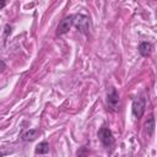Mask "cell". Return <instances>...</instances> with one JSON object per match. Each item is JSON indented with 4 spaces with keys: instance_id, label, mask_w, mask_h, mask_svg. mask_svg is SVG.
<instances>
[{
    "instance_id": "4",
    "label": "cell",
    "mask_w": 157,
    "mask_h": 157,
    "mask_svg": "<svg viewBox=\"0 0 157 157\" xmlns=\"http://www.w3.org/2000/svg\"><path fill=\"white\" fill-rule=\"evenodd\" d=\"M72 18H74V16H66L59 22V25L56 27V34L58 36H61V34H65L69 32V29L72 26Z\"/></svg>"
},
{
    "instance_id": "11",
    "label": "cell",
    "mask_w": 157,
    "mask_h": 157,
    "mask_svg": "<svg viewBox=\"0 0 157 157\" xmlns=\"http://www.w3.org/2000/svg\"><path fill=\"white\" fill-rule=\"evenodd\" d=\"M5 29H6V31H5V36H7L9 32H11V27H10L9 25H6V26H5Z\"/></svg>"
},
{
    "instance_id": "6",
    "label": "cell",
    "mask_w": 157,
    "mask_h": 157,
    "mask_svg": "<svg viewBox=\"0 0 157 157\" xmlns=\"http://www.w3.org/2000/svg\"><path fill=\"white\" fill-rule=\"evenodd\" d=\"M151 52H152V44H151V43H148V42H142V43L139 45V53H140L141 56L146 58V56H148V55L151 54Z\"/></svg>"
},
{
    "instance_id": "2",
    "label": "cell",
    "mask_w": 157,
    "mask_h": 157,
    "mask_svg": "<svg viewBox=\"0 0 157 157\" xmlns=\"http://www.w3.org/2000/svg\"><path fill=\"white\" fill-rule=\"evenodd\" d=\"M98 137H99V140H101V142L103 144V146L104 147H112L113 145H114V136H113V134H112V131H110V129L109 128H107V126H103V128H101L99 129V131H98Z\"/></svg>"
},
{
    "instance_id": "5",
    "label": "cell",
    "mask_w": 157,
    "mask_h": 157,
    "mask_svg": "<svg viewBox=\"0 0 157 157\" xmlns=\"http://www.w3.org/2000/svg\"><path fill=\"white\" fill-rule=\"evenodd\" d=\"M107 103H108V107L110 109H113V110L119 109L120 101H119V96H118V92L115 88H112L110 92L107 94Z\"/></svg>"
},
{
    "instance_id": "8",
    "label": "cell",
    "mask_w": 157,
    "mask_h": 157,
    "mask_svg": "<svg viewBox=\"0 0 157 157\" xmlns=\"http://www.w3.org/2000/svg\"><path fill=\"white\" fill-rule=\"evenodd\" d=\"M37 134H38V130L31 129V130H28L27 132H25V134L22 135V139H23L25 141H33V140L37 137Z\"/></svg>"
},
{
    "instance_id": "10",
    "label": "cell",
    "mask_w": 157,
    "mask_h": 157,
    "mask_svg": "<svg viewBox=\"0 0 157 157\" xmlns=\"http://www.w3.org/2000/svg\"><path fill=\"white\" fill-rule=\"evenodd\" d=\"M5 67H6L5 61H4V60H0V72H1V71H4V70H5Z\"/></svg>"
},
{
    "instance_id": "9",
    "label": "cell",
    "mask_w": 157,
    "mask_h": 157,
    "mask_svg": "<svg viewBox=\"0 0 157 157\" xmlns=\"http://www.w3.org/2000/svg\"><path fill=\"white\" fill-rule=\"evenodd\" d=\"M146 128H147L148 134L151 135V134L153 132V129H155V119H153V115H151V117L148 118V120H147V123H146Z\"/></svg>"
},
{
    "instance_id": "7",
    "label": "cell",
    "mask_w": 157,
    "mask_h": 157,
    "mask_svg": "<svg viewBox=\"0 0 157 157\" xmlns=\"http://www.w3.org/2000/svg\"><path fill=\"white\" fill-rule=\"evenodd\" d=\"M49 152V144L47 141H42L36 146V153L39 155H45Z\"/></svg>"
},
{
    "instance_id": "1",
    "label": "cell",
    "mask_w": 157,
    "mask_h": 157,
    "mask_svg": "<svg viewBox=\"0 0 157 157\" xmlns=\"http://www.w3.org/2000/svg\"><path fill=\"white\" fill-rule=\"evenodd\" d=\"M72 25H75V27L82 33H87L90 29V20L86 15H82V13H77L74 16Z\"/></svg>"
},
{
    "instance_id": "3",
    "label": "cell",
    "mask_w": 157,
    "mask_h": 157,
    "mask_svg": "<svg viewBox=\"0 0 157 157\" xmlns=\"http://www.w3.org/2000/svg\"><path fill=\"white\" fill-rule=\"evenodd\" d=\"M145 107H146V101L145 98H137V99H134L132 104H131V112H132V115L137 119H140L145 112Z\"/></svg>"
},
{
    "instance_id": "12",
    "label": "cell",
    "mask_w": 157,
    "mask_h": 157,
    "mask_svg": "<svg viewBox=\"0 0 157 157\" xmlns=\"http://www.w3.org/2000/svg\"><path fill=\"white\" fill-rule=\"evenodd\" d=\"M5 5H6V1H4V0H1V1H0V9H2V7L5 6Z\"/></svg>"
}]
</instances>
